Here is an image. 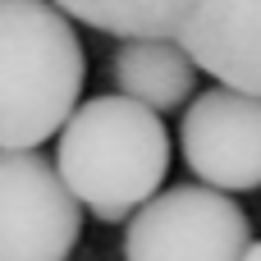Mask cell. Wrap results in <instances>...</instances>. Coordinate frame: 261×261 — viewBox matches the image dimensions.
<instances>
[{
	"mask_svg": "<svg viewBox=\"0 0 261 261\" xmlns=\"http://www.w3.org/2000/svg\"><path fill=\"white\" fill-rule=\"evenodd\" d=\"M248 248V211L211 184L156 193L124 229V261H243Z\"/></svg>",
	"mask_w": 261,
	"mask_h": 261,
	"instance_id": "3",
	"label": "cell"
},
{
	"mask_svg": "<svg viewBox=\"0 0 261 261\" xmlns=\"http://www.w3.org/2000/svg\"><path fill=\"white\" fill-rule=\"evenodd\" d=\"M5 239L0 261H69L83 234V202L64 184L60 165L37 151H5L0 165Z\"/></svg>",
	"mask_w": 261,
	"mask_h": 261,
	"instance_id": "4",
	"label": "cell"
},
{
	"mask_svg": "<svg viewBox=\"0 0 261 261\" xmlns=\"http://www.w3.org/2000/svg\"><path fill=\"white\" fill-rule=\"evenodd\" d=\"M55 0H0V142L37 151L78 110L87 55Z\"/></svg>",
	"mask_w": 261,
	"mask_h": 261,
	"instance_id": "2",
	"label": "cell"
},
{
	"mask_svg": "<svg viewBox=\"0 0 261 261\" xmlns=\"http://www.w3.org/2000/svg\"><path fill=\"white\" fill-rule=\"evenodd\" d=\"M64 14L115 37H170L179 41L202 0H55Z\"/></svg>",
	"mask_w": 261,
	"mask_h": 261,
	"instance_id": "8",
	"label": "cell"
},
{
	"mask_svg": "<svg viewBox=\"0 0 261 261\" xmlns=\"http://www.w3.org/2000/svg\"><path fill=\"white\" fill-rule=\"evenodd\" d=\"M55 165L101 225H119L161 193L170 174V133L161 124V110L124 92L92 96L64 124Z\"/></svg>",
	"mask_w": 261,
	"mask_h": 261,
	"instance_id": "1",
	"label": "cell"
},
{
	"mask_svg": "<svg viewBox=\"0 0 261 261\" xmlns=\"http://www.w3.org/2000/svg\"><path fill=\"white\" fill-rule=\"evenodd\" d=\"M188 170L220 193L261 188V96L239 87L197 92L179 119Z\"/></svg>",
	"mask_w": 261,
	"mask_h": 261,
	"instance_id": "5",
	"label": "cell"
},
{
	"mask_svg": "<svg viewBox=\"0 0 261 261\" xmlns=\"http://www.w3.org/2000/svg\"><path fill=\"white\" fill-rule=\"evenodd\" d=\"M197 60L188 55L184 41L170 37H124L119 50L110 55L115 87L151 110H179L193 101L197 87Z\"/></svg>",
	"mask_w": 261,
	"mask_h": 261,
	"instance_id": "7",
	"label": "cell"
},
{
	"mask_svg": "<svg viewBox=\"0 0 261 261\" xmlns=\"http://www.w3.org/2000/svg\"><path fill=\"white\" fill-rule=\"evenodd\" d=\"M179 41L202 73L261 96V0H202Z\"/></svg>",
	"mask_w": 261,
	"mask_h": 261,
	"instance_id": "6",
	"label": "cell"
},
{
	"mask_svg": "<svg viewBox=\"0 0 261 261\" xmlns=\"http://www.w3.org/2000/svg\"><path fill=\"white\" fill-rule=\"evenodd\" d=\"M243 261H261V243H252V248H248V257Z\"/></svg>",
	"mask_w": 261,
	"mask_h": 261,
	"instance_id": "9",
	"label": "cell"
}]
</instances>
